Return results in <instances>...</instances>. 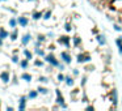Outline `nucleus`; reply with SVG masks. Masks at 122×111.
I'll return each instance as SVG.
<instances>
[{
  "label": "nucleus",
  "instance_id": "4",
  "mask_svg": "<svg viewBox=\"0 0 122 111\" xmlns=\"http://www.w3.org/2000/svg\"><path fill=\"white\" fill-rule=\"evenodd\" d=\"M71 42H72V38L68 37V35H62V37L58 38V43L64 46L66 48H71Z\"/></svg>",
  "mask_w": 122,
  "mask_h": 111
},
{
  "label": "nucleus",
  "instance_id": "36",
  "mask_svg": "<svg viewBox=\"0 0 122 111\" xmlns=\"http://www.w3.org/2000/svg\"><path fill=\"white\" fill-rule=\"evenodd\" d=\"M85 110L93 111V110H95V106H92V105H87V106H85Z\"/></svg>",
  "mask_w": 122,
  "mask_h": 111
},
{
  "label": "nucleus",
  "instance_id": "27",
  "mask_svg": "<svg viewBox=\"0 0 122 111\" xmlns=\"http://www.w3.org/2000/svg\"><path fill=\"white\" fill-rule=\"evenodd\" d=\"M38 81H40L41 84H47V82H49V79H47L46 76H40V77H38Z\"/></svg>",
  "mask_w": 122,
  "mask_h": 111
},
{
  "label": "nucleus",
  "instance_id": "21",
  "mask_svg": "<svg viewBox=\"0 0 122 111\" xmlns=\"http://www.w3.org/2000/svg\"><path fill=\"white\" fill-rule=\"evenodd\" d=\"M9 38H11V41H16L19 38V30H17V28H15L13 32L9 34Z\"/></svg>",
  "mask_w": 122,
  "mask_h": 111
},
{
  "label": "nucleus",
  "instance_id": "39",
  "mask_svg": "<svg viewBox=\"0 0 122 111\" xmlns=\"http://www.w3.org/2000/svg\"><path fill=\"white\" fill-rule=\"evenodd\" d=\"M54 48H55V46H54V45H51V46H49V50H50V51H53V50H54Z\"/></svg>",
  "mask_w": 122,
  "mask_h": 111
},
{
  "label": "nucleus",
  "instance_id": "47",
  "mask_svg": "<svg viewBox=\"0 0 122 111\" xmlns=\"http://www.w3.org/2000/svg\"><path fill=\"white\" fill-rule=\"evenodd\" d=\"M121 102H122V98H121Z\"/></svg>",
  "mask_w": 122,
  "mask_h": 111
},
{
  "label": "nucleus",
  "instance_id": "3",
  "mask_svg": "<svg viewBox=\"0 0 122 111\" xmlns=\"http://www.w3.org/2000/svg\"><path fill=\"white\" fill-rule=\"evenodd\" d=\"M76 61L79 64H85V63H91L92 61V56H91V54L88 52H79L76 55Z\"/></svg>",
  "mask_w": 122,
  "mask_h": 111
},
{
  "label": "nucleus",
  "instance_id": "9",
  "mask_svg": "<svg viewBox=\"0 0 122 111\" xmlns=\"http://www.w3.org/2000/svg\"><path fill=\"white\" fill-rule=\"evenodd\" d=\"M96 42H97L98 46H106V43H108V41H106V37L104 34H96Z\"/></svg>",
  "mask_w": 122,
  "mask_h": 111
},
{
  "label": "nucleus",
  "instance_id": "24",
  "mask_svg": "<svg viewBox=\"0 0 122 111\" xmlns=\"http://www.w3.org/2000/svg\"><path fill=\"white\" fill-rule=\"evenodd\" d=\"M37 90H38V93H40V94H43V95L49 94V89H47V88H45V86H38Z\"/></svg>",
  "mask_w": 122,
  "mask_h": 111
},
{
  "label": "nucleus",
  "instance_id": "14",
  "mask_svg": "<svg viewBox=\"0 0 122 111\" xmlns=\"http://www.w3.org/2000/svg\"><path fill=\"white\" fill-rule=\"evenodd\" d=\"M20 79L24 80L25 82H30V81H32V79H33V76L30 73H28V72H24V73L20 76Z\"/></svg>",
  "mask_w": 122,
  "mask_h": 111
},
{
  "label": "nucleus",
  "instance_id": "10",
  "mask_svg": "<svg viewBox=\"0 0 122 111\" xmlns=\"http://www.w3.org/2000/svg\"><path fill=\"white\" fill-rule=\"evenodd\" d=\"M17 22H19V25L21 28H26L28 25H29V20H28V17H25V16H19L17 17Z\"/></svg>",
  "mask_w": 122,
  "mask_h": 111
},
{
  "label": "nucleus",
  "instance_id": "26",
  "mask_svg": "<svg viewBox=\"0 0 122 111\" xmlns=\"http://www.w3.org/2000/svg\"><path fill=\"white\" fill-rule=\"evenodd\" d=\"M87 81H88V77H87V74H84V76L81 77V81H80V86L84 88L85 85H87Z\"/></svg>",
  "mask_w": 122,
  "mask_h": 111
},
{
  "label": "nucleus",
  "instance_id": "7",
  "mask_svg": "<svg viewBox=\"0 0 122 111\" xmlns=\"http://www.w3.org/2000/svg\"><path fill=\"white\" fill-rule=\"evenodd\" d=\"M0 80H1L3 84H9V82H11V73H9V71L1 72V73H0Z\"/></svg>",
  "mask_w": 122,
  "mask_h": 111
},
{
  "label": "nucleus",
  "instance_id": "28",
  "mask_svg": "<svg viewBox=\"0 0 122 111\" xmlns=\"http://www.w3.org/2000/svg\"><path fill=\"white\" fill-rule=\"evenodd\" d=\"M12 63H15V64H19L20 63V58H19V55H17V54H15L13 56H12Z\"/></svg>",
  "mask_w": 122,
  "mask_h": 111
},
{
  "label": "nucleus",
  "instance_id": "32",
  "mask_svg": "<svg viewBox=\"0 0 122 111\" xmlns=\"http://www.w3.org/2000/svg\"><path fill=\"white\" fill-rule=\"evenodd\" d=\"M37 39L40 41V42L43 43V42L46 41V35H45V34H38V35H37Z\"/></svg>",
  "mask_w": 122,
  "mask_h": 111
},
{
  "label": "nucleus",
  "instance_id": "34",
  "mask_svg": "<svg viewBox=\"0 0 122 111\" xmlns=\"http://www.w3.org/2000/svg\"><path fill=\"white\" fill-rule=\"evenodd\" d=\"M72 74H74V76H79V74H80V72H79V69H76V68H74V69H72Z\"/></svg>",
  "mask_w": 122,
  "mask_h": 111
},
{
  "label": "nucleus",
  "instance_id": "44",
  "mask_svg": "<svg viewBox=\"0 0 122 111\" xmlns=\"http://www.w3.org/2000/svg\"><path fill=\"white\" fill-rule=\"evenodd\" d=\"M28 1H36V0H28Z\"/></svg>",
  "mask_w": 122,
  "mask_h": 111
},
{
  "label": "nucleus",
  "instance_id": "8",
  "mask_svg": "<svg viewBox=\"0 0 122 111\" xmlns=\"http://www.w3.org/2000/svg\"><path fill=\"white\" fill-rule=\"evenodd\" d=\"M28 95H22V97H20L19 99V110L20 111H24L25 108H26V102H28Z\"/></svg>",
  "mask_w": 122,
  "mask_h": 111
},
{
  "label": "nucleus",
  "instance_id": "17",
  "mask_svg": "<svg viewBox=\"0 0 122 111\" xmlns=\"http://www.w3.org/2000/svg\"><path fill=\"white\" fill-rule=\"evenodd\" d=\"M29 61L30 60H28L26 58L21 59V60H20V63H19V65L21 67V69H28V67H29Z\"/></svg>",
  "mask_w": 122,
  "mask_h": 111
},
{
  "label": "nucleus",
  "instance_id": "2",
  "mask_svg": "<svg viewBox=\"0 0 122 111\" xmlns=\"http://www.w3.org/2000/svg\"><path fill=\"white\" fill-rule=\"evenodd\" d=\"M55 103L61 106V108H68V106L66 103V99H64L63 94H62V92L59 89H55Z\"/></svg>",
  "mask_w": 122,
  "mask_h": 111
},
{
  "label": "nucleus",
  "instance_id": "43",
  "mask_svg": "<svg viewBox=\"0 0 122 111\" xmlns=\"http://www.w3.org/2000/svg\"><path fill=\"white\" fill-rule=\"evenodd\" d=\"M3 41H4V39H1V38H0V47L3 46Z\"/></svg>",
  "mask_w": 122,
  "mask_h": 111
},
{
  "label": "nucleus",
  "instance_id": "11",
  "mask_svg": "<svg viewBox=\"0 0 122 111\" xmlns=\"http://www.w3.org/2000/svg\"><path fill=\"white\" fill-rule=\"evenodd\" d=\"M30 42H32V34H30V33H26V34L22 35V38H21L22 46H28Z\"/></svg>",
  "mask_w": 122,
  "mask_h": 111
},
{
  "label": "nucleus",
  "instance_id": "19",
  "mask_svg": "<svg viewBox=\"0 0 122 111\" xmlns=\"http://www.w3.org/2000/svg\"><path fill=\"white\" fill-rule=\"evenodd\" d=\"M38 90H29V93H28V98L29 99H36V98L38 97Z\"/></svg>",
  "mask_w": 122,
  "mask_h": 111
},
{
  "label": "nucleus",
  "instance_id": "35",
  "mask_svg": "<svg viewBox=\"0 0 122 111\" xmlns=\"http://www.w3.org/2000/svg\"><path fill=\"white\" fill-rule=\"evenodd\" d=\"M64 67H66V64H64V63H63V61H62V63H61V64H59V67H58V69H59V71H61V72H62V71H64Z\"/></svg>",
  "mask_w": 122,
  "mask_h": 111
},
{
  "label": "nucleus",
  "instance_id": "16",
  "mask_svg": "<svg viewBox=\"0 0 122 111\" xmlns=\"http://www.w3.org/2000/svg\"><path fill=\"white\" fill-rule=\"evenodd\" d=\"M34 52H36V55L40 56V58H45V55H46L45 50L41 48V47H34Z\"/></svg>",
  "mask_w": 122,
  "mask_h": 111
},
{
  "label": "nucleus",
  "instance_id": "46",
  "mask_svg": "<svg viewBox=\"0 0 122 111\" xmlns=\"http://www.w3.org/2000/svg\"><path fill=\"white\" fill-rule=\"evenodd\" d=\"M0 105H1V99H0Z\"/></svg>",
  "mask_w": 122,
  "mask_h": 111
},
{
  "label": "nucleus",
  "instance_id": "20",
  "mask_svg": "<svg viewBox=\"0 0 122 111\" xmlns=\"http://www.w3.org/2000/svg\"><path fill=\"white\" fill-rule=\"evenodd\" d=\"M9 34H11V33H8L5 29H4V28H0V38H1V39L9 38Z\"/></svg>",
  "mask_w": 122,
  "mask_h": 111
},
{
  "label": "nucleus",
  "instance_id": "42",
  "mask_svg": "<svg viewBox=\"0 0 122 111\" xmlns=\"http://www.w3.org/2000/svg\"><path fill=\"white\" fill-rule=\"evenodd\" d=\"M13 84H17V77L16 76L13 77Z\"/></svg>",
  "mask_w": 122,
  "mask_h": 111
},
{
  "label": "nucleus",
  "instance_id": "38",
  "mask_svg": "<svg viewBox=\"0 0 122 111\" xmlns=\"http://www.w3.org/2000/svg\"><path fill=\"white\" fill-rule=\"evenodd\" d=\"M41 45H42V42H40L38 39L34 42V47H41Z\"/></svg>",
  "mask_w": 122,
  "mask_h": 111
},
{
  "label": "nucleus",
  "instance_id": "33",
  "mask_svg": "<svg viewBox=\"0 0 122 111\" xmlns=\"http://www.w3.org/2000/svg\"><path fill=\"white\" fill-rule=\"evenodd\" d=\"M113 29L116 30V32H118V33H121V32H122V28L119 26V25H117V24H114V25H113Z\"/></svg>",
  "mask_w": 122,
  "mask_h": 111
},
{
  "label": "nucleus",
  "instance_id": "23",
  "mask_svg": "<svg viewBox=\"0 0 122 111\" xmlns=\"http://www.w3.org/2000/svg\"><path fill=\"white\" fill-rule=\"evenodd\" d=\"M51 16H53V11H51V9H47V11H46L45 13H43V17H42V18L47 21V20H50V18H51Z\"/></svg>",
  "mask_w": 122,
  "mask_h": 111
},
{
  "label": "nucleus",
  "instance_id": "37",
  "mask_svg": "<svg viewBox=\"0 0 122 111\" xmlns=\"http://www.w3.org/2000/svg\"><path fill=\"white\" fill-rule=\"evenodd\" d=\"M81 102L83 103H88V97H87V95H83V98H81Z\"/></svg>",
  "mask_w": 122,
  "mask_h": 111
},
{
  "label": "nucleus",
  "instance_id": "22",
  "mask_svg": "<svg viewBox=\"0 0 122 111\" xmlns=\"http://www.w3.org/2000/svg\"><path fill=\"white\" fill-rule=\"evenodd\" d=\"M22 52H24V56L28 59V60H33V52H32V51H29V50H26V48H25Z\"/></svg>",
  "mask_w": 122,
  "mask_h": 111
},
{
  "label": "nucleus",
  "instance_id": "15",
  "mask_svg": "<svg viewBox=\"0 0 122 111\" xmlns=\"http://www.w3.org/2000/svg\"><path fill=\"white\" fill-rule=\"evenodd\" d=\"M72 45H74L75 47H80V46H81V38H80V35H75V37L72 38Z\"/></svg>",
  "mask_w": 122,
  "mask_h": 111
},
{
  "label": "nucleus",
  "instance_id": "5",
  "mask_svg": "<svg viewBox=\"0 0 122 111\" xmlns=\"http://www.w3.org/2000/svg\"><path fill=\"white\" fill-rule=\"evenodd\" d=\"M61 59L66 65H70V64L72 63V56H71V54H70L68 51H62L61 52Z\"/></svg>",
  "mask_w": 122,
  "mask_h": 111
},
{
  "label": "nucleus",
  "instance_id": "30",
  "mask_svg": "<svg viewBox=\"0 0 122 111\" xmlns=\"http://www.w3.org/2000/svg\"><path fill=\"white\" fill-rule=\"evenodd\" d=\"M64 79H66V76H64L63 73H58V76H56V80H58L59 82H64Z\"/></svg>",
  "mask_w": 122,
  "mask_h": 111
},
{
  "label": "nucleus",
  "instance_id": "1",
  "mask_svg": "<svg viewBox=\"0 0 122 111\" xmlns=\"http://www.w3.org/2000/svg\"><path fill=\"white\" fill-rule=\"evenodd\" d=\"M43 60L46 61V63H49L51 67H54V68H58L59 67V64H61V61L56 59V56L54 55L53 52H50V54H46L45 55V58H43Z\"/></svg>",
  "mask_w": 122,
  "mask_h": 111
},
{
  "label": "nucleus",
  "instance_id": "40",
  "mask_svg": "<svg viewBox=\"0 0 122 111\" xmlns=\"http://www.w3.org/2000/svg\"><path fill=\"white\" fill-rule=\"evenodd\" d=\"M118 52H119V54H121V55H122V45H121V46H119V47H118Z\"/></svg>",
  "mask_w": 122,
  "mask_h": 111
},
{
  "label": "nucleus",
  "instance_id": "13",
  "mask_svg": "<svg viewBox=\"0 0 122 111\" xmlns=\"http://www.w3.org/2000/svg\"><path fill=\"white\" fill-rule=\"evenodd\" d=\"M42 17H43V12H41V11H34L32 14V18L34 20V21H38V20H41Z\"/></svg>",
  "mask_w": 122,
  "mask_h": 111
},
{
  "label": "nucleus",
  "instance_id": "31",
  "mask_svg": "<svg viewBox=\"0 0 122 111\" xmlns=\"http://www.w3.org/2000/svg\"><path fill=\"white\" fill-rule=\"evenodd\" d=\"M64 30H66L67 33H70L72 30V25L70 24V22H66V24H64Z\"/></svg>",
  "mask_w": 122,
  "mask_h": 111
},
{
  "label": "nucleus",
  "instance_id": "12",
  "mask_svg": "<svg viewBox=\"0 0 122 111\" xmlns=\"http://www.w3.org/2000/svg\"><path fill=\"white\" fill-rule=\"evenodd\" d=\"M64 84L67 85L68 88H72L75 85V80L72 76H70V74H66V79H64Z\"/></svg>",
  "mask_w": 122,
  "mask_h": 111
},
{
  "label": "nucleus",
  "instance_id": "18",
  "mask_svg": "<svg viewBox=\"0 0 122 111\" xmlns=\"http://www.w3.org/2000/svg\"><path fill=\"white\" fill-rule=\"evenodd\" d=\"M8 25H9V28H12V29H15V28H17V25H19V22H17V18H16V17H12V18H9V21H8Z\"/></svg>",
  "mask_w": 122,
  "mask_h": 111
},
{
  "label": "nucleus",
  "instance_id": "25",
  "mask_svg": "<svg viewBox=\"0 0 122 111\" xmlns=\"http://www.w3.org/2000/svg\"><path fill=\"white\" fill-rule=\"evenodd\" d=\"M45 65V61L43 60H40V59H36L34 60V67H38V68H41V67Z\"/></svg>",
  "mask_w": 122,
  "mask_h": 111
},
{
  "label": "nucleus",
  "instance_id": "29",
  "mask_svg": "<svg viewBox=\"0 0 122 111\" xmlns=\"http://www.w3.org/2000/svg\"><path fill=\"white\" fill-rule=\"evenodd\" d=\"M114 43H116L117 47H119V46L122 45V35H119L118 38H116V39H114Z\"/></svg>",
  "mask_w": 122,
  "mask_h": 111
},
{
  "label": "nucleus",
  "instance_id": "6",
  "mask_svg": "<svg viewBox=\"0 0 122 111\" xmlns=\"http://www.w3.org/2000/svg\"><path fill=\"white\" fill-rule=\"evenodd\" d=\"M109 98H110V102L114 105V107H117L118 105V93H117V89H112L110 93H109Z\"/></svg>",
  "mask_w": 122,
  "mask_h": 111
},
{
  "label": "nucleus",
  "instance_id": "41",
  "mask_svg": "<svg viewBox=\"0 0 122 111\" xmlns=\"http://www.w3.org/2000/svg\"><path fill=\"white\" fill-rule=\"evenodd\" d=\"M7 110H8V111H12V110H13V107H12V106H8V107H7Z\"/></svg>",
  "mask_w": 122,
  "mask_h": 111
},
{
  "label": "nucleus",
  "instance_id": "45",
  "mask_svg": "<svg viewBox=\"0 0 122 111\" xmlns=\"http://www.w3.org/2000/svg\"><path fill=\"white\" fill-rule=\"evenodd\" d=\"M0 1H7V0H0Z\"/></svg>",
  "mask_w": 122,
  "mask_h": 111
}]
</instances>
